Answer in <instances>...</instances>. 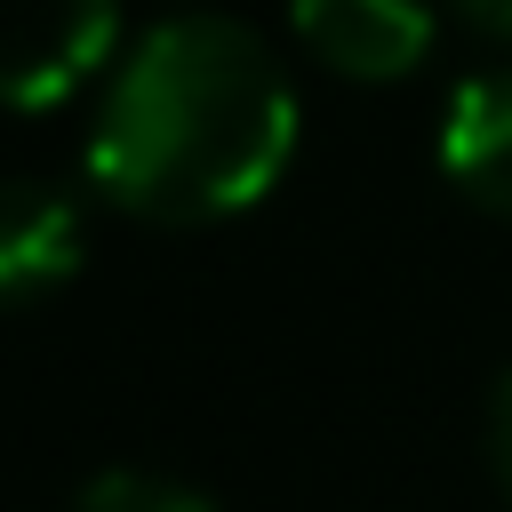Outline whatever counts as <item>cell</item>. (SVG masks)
Returning <instances> with one entry per match:
<instances>
[{"mask_svg": "<svg viewBox=\"0 0 512 512\" xmlns=\"http://www.w3.org/2000/svg\"><path fill=\"white\" fill-rule=\"evenodd\" d=\"M296 152V88L232 16L152 24L88 120V184L144 224H224L256 208Z\"/></svg>", "mask_w": 512, "mask_h": 512, "instance_id": "cell-1", "label": "cell"}, {"mask_svg": "<svg viewBox=\"0 0 512 512\" xmlns=\"http://www.w3.org/2000/svg\"><path fill=\"white\" fill-rule=\"evenodd\" d=\"M288 24L336 80H408L432 56V0H288Z\"/></svg>", "mask_w": 512, "mask_h": 512, "instance_id": "cell-2", "label": "cell"}, {"mask_svg": "<svg viewBox=\"0 0 512 512\" xmlns=\"http://www.w3.org/2000/svg\"><path fill=\"white\" fill-rule=\"evenodd\" d=\"M16 40H8V96L16 112H48L64 104L120 32V0H8Z\"/></svg>", "mask_w": 512, "mask_h": 512, "instance_id": "cell-3", "label": "cell"}, {"mask_svg": "<svg viewBox=\"0 0 512 512\" xmlns=\"http://www.w3.org/2000/svg\"><path fill=\"white\" fill-rule=\"evenodd\" d=\"M440 176L488 208L512 216V64L504 72H472L448 112H440Z\"/></svg>", "mask_w": 512, "mask_h": 512, "instance_id": "cell-4", "label": "cell"}, {"mask_svg": "<svg viewBox=\"0 0 512 512\" xmlns=\"http://www.w3.org/2000/svg\"><path fill=\"white\" fill-rule=\"evenodd\" d=\"M80 272V208L56 184H16L0 208V296L40 304Z\"/></svg>", "mask_w": 512, "mask_h": 512, "instance_id": "cell-5", "label": "cell"}, {"mask_svg": "<svg viewBox=\"0 0 512 512\" xmlns=\"http://www.w3.org/2000/svg\"><path fill=\"white\" fill-rule=\"evenodd\" d=\"M72 512H216L200 488H184V480H168V472H136V464H112V472H96L88 488H80V504Z\"/></svg>", "mask_w": 512, "mask_h": 512, "instance_id": "cell-6", "label": "cell"}, {"mask_svg": "<svg viewBox=\"0 0 512 512\" xmlns=\"http://www.w3.org/2000/svg\"><path fill=\"white\" fill-rule=\"evenodd\" d=\"M488 472H496V488H504V504H512V376H504L496 400H488Z\"/></svg>", "mask_w": 512, "mask_h": 512, "instance_id": "cell-7", "label": "cell"}, {"mask_svg": "<svg viewBox=\"0 0 512 512\" xmlns=\"http://www.w3.org/2000/svg\"><path fill=\"white\" fill-rule=\"evenodd\" d=\"M456 8H464L488 40H512V0H456Z\"/></svg>", "mask_w": 512, "mask_h": 512, "instance_id": "cell-8", "label": "cell"}]
</instances>
